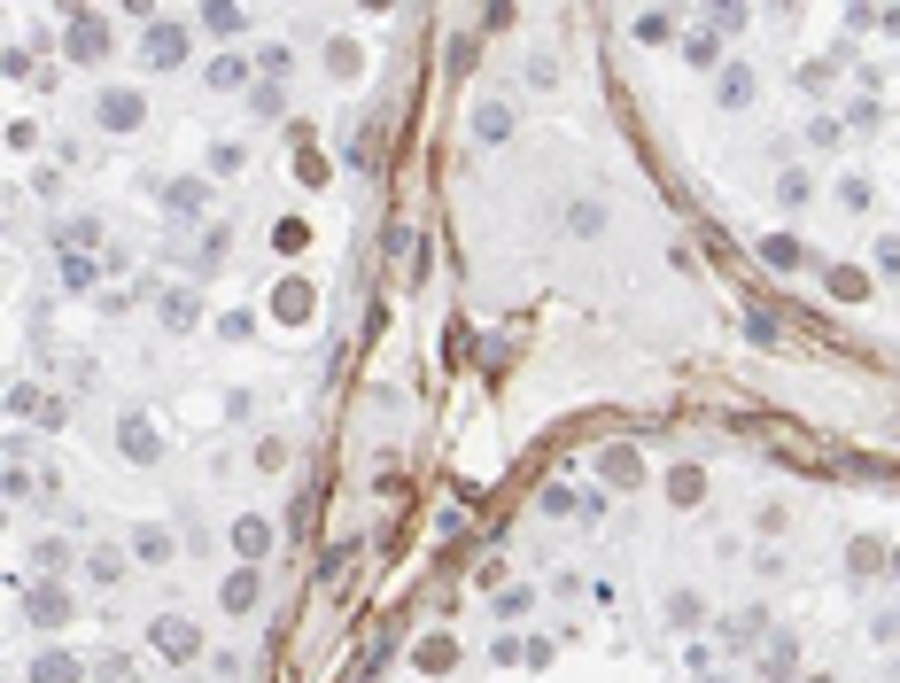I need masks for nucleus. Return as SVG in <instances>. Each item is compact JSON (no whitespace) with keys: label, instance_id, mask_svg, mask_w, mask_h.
<instances>
[{"label":"nucleus","instance_id":"f257e3e1","mask_svg":"<svg viewBox=\"0 0 900 683\" xmlns=\"http://www.w3.org/2000/svg\"><path fill=\"white\" fill-rule=\"evenodd\" d=\"M109 47H117V39H109V16H102V9H70V16H62V55H70V62L94 70V62H109Z\"/></svg>","mask_w":900,"mask_h":683},{"label":"nucleus","instance_id":"f03ea898","mask_svg":"<svg viewBox=\"0 0 900 683\" xmlns=\"http://www.w3.org/2000/svg\"><path fill=\"white\" fill-rule=\"evenodd\" d=\"M187 47H195V32H187V24L148 16V32H140V70H178V62H187Z\"/></svg>","mask_w":900,"mask_h":683},{"label":"nucleus","instance_id":"7ed1b4c3","mask_svg":"<svg viewBox=\"0 0 900 683\" xmlns=\"http://www.w3.org/2000/svg\"><path fill=\"white\" fill-rule=\"evenodd\" d=\"M16 614H24L32 629H62V622L78 614V590H70V582H32V590L16 598Z\"/></svg>","mask_w":900,"mask_h":683},{"label":"nucleus","instance_id":"20e7f679","mask_svg":"<svg viewBox=\"0 0 900 683\" xmlns=\"http://www.w3.org/2000/svg\"><path fill=\"white\" fill-rule=\"evenodd\" d=\"M148 645H155L171 668L203 660V629H195V622H178V614H155V622H148Z\"/></svg>","mask_w":900,"mask_h":683},{"label":"nucleus","instance_id":"39448f33","mask_svg":"<svg viewBox=\"0 0 900 683\" xmlns=\"http://www.w3.org/2000/svg\"><path fill=\"white\" fill-rule=\"evenodd\" d=\"M140 117H148L140 85H102V102H94V125L102 132H140Z\"/></svg>","mask_w":900,"mask_h":683},{"label":"nucleus","instance_id":"423d86ee","mask_svg":"<svg viewBox=\"0 0 900 683\" xmlns=\"http://www.w3.org/2000/svg\"><path fill=\"white\" fill-rule=\"evenodd\" d=\"M117 451H125L132 466H155V459H163V436H155L148 412H117Z\"/></svg>","mask_w":900,"mask_h":683},{"label":"nucleus","instance_id":"0eeeda50","mask_svg":"<svg viewBox=\"0 0 900 683\" xmlns=\"http://www.w3.org/2000/svg\"><path fill=\"white\" fill-rule=\"evenodd\" d=\"M598 482H605V489H637V482H645V451H637V443H605V451H598Z\"/></svg>","mask_w":900,"mask_h":683},{"label":"nucleus","instance_id":"6e6552de","mask_svg":"<svg viewBox=\"0 0 900 683\" xmlns=\"http://www.w3.org/2000/svg\"><path fill=\"white\" fill-rule=\"evenodd\" d=\"M163 210H171L178 225L210 218V180H171V187H163Z\"/></svg>","mask_w":900,"mask_h":683},{"label":"nucleus","instance_id":"1a4fd4ad","mask_svg":"<svg viewBox=\"0 0 900 683\" xmlns=\"http://www.w3.org/2000/svg\"><path fill=\"white\" fill-rule=\"evenodd\" d=\"M233 552H241V567H256L264 552H273V521H264V512H241V521H233Z\"/></svg>","mask_w":900,"mask_h":683},{"label":"nucleus","instance_id":"9d476101","mask_svg":"<svg viewBox=\"0 0 900 683\" xmlns=\"http://www.w3.org/2000/svg\"><path fill=\"white\" fill-rule=\"evenodd\" d=\"M753 668H761L769 683H799V645H792V637H769V645L753 652Z\"/></svg>","mask_w":900,"mask_h":683},{"label":"nucleus","instance_id":"9b49d317","mask_svg":"<svg viewBox=\"0 0 900 683\" xmlns=\"http://www.w3.org/2000/svg\"><path fill=\"white\" fill-rule=\"evenodd\" d=\"M32 683H85V660L62 652V645H47V652H32Z\"/></svg>","mask_w":900,"mask_h":683},{"label":"nucleus","instance_id":"f8f14e48","mask_svg":"<svg viewBox=\"0 0 900 683\" xmlns=\"http://www.w3.org/2000/svg\"><path fill=\"white\" fill-rule=\"evenodd\" d=\"M155 311H163V326H171V334H195V326H203V296H195V288H163V303H155Z\"/></svg>","mask_w":900,"mask_h":683},{"label":"nucleus","instance_id":"ddd939ff","mask_svg":"<svg viewBox=\"0 0 900 683\" xmlns=\"http://www.w3.org/2000/svg\"><path fill=\"white\" fill-rule=\"evenodd\" d=\"M319 311V296H311V280H280L273 288V319H288V326H303Z\"/></svg>","mask_w":900,"mask_h":683},{"label":"nucleus","instance_id":"4468645a","mask_svg":"<svg viewBox=\"0 0 900 683\" xmlns=\"http://www.w3.org/2000/svg\"><path fill=\"white\" fill-rule=\"evenodd\" d=\"M256 590H264V575H256V567H233L226 590H218V606H226V614H256Z\"/></svg>","mask_w":900,"mask_h":683},{"label":"nucleus","instance_id":"2eb2a0df","mask_svg":"<svg viewBox=\"0 0 900 683\" xmlns=\"http://www.w3.org/2000/svg\"><path fill=\"white\" fill-rule=\"evenodd\" d=\"M753 94H761V78H753V62H730V70H723V94H714V102H723V109H746Z\"/></svg>","mask_w":900,"mask_h":683},{"label":"nucleus","instance_id":"dca6fc26","mask_svg":"<svg viewBox=\"0 0 900 683\" xmlns=\"http://www.w3.org/2000/svg\"><path fill=\"white\" fill-rule=\"evenodd\" d=\"M412 660H419L427 675H442L450 660H459V637H450V629H435V637H419V652H412Z\"/></svg>","mask_w":900,"mask_h":683},{"label":"nucleus","instance_id":"f3484780","mask_svg":"<svg viewBox=\"0 0 900 683\" xmlns=\"http://www.w3.org/2000/svg\"><path fill=\"white\" fill-rule=\"evenodd\" d=\"M125 559H140V567H163V559H171V536H163V529H132Z\"/></svg>","mask_w":900,"mask_h":683},{"label":"nucleus","instance_id":"a211bd4d","mask_svg":"<svg viewBox=\"0 0 900 683\" xmlns=\"http://www.w3.org/2000/svg\"><path fill=\"white\" fill-rule=\"evenodd\" d=\"M203 32H210V39H241V32H249V16H241V9H226V0H210V9H203Z\"/></svg>","mask_w":900,"mask_h":683},{"label":"nucleus","instance_id":"6ab92c4d","mask_svg":"<svg viewBox=\"0 0 900 683\" xmlns=\"http://www.w3.org/2000/svg\"><path fill=\"white\" fill-rule=\"evenodd\" d=\"M761 256H769L776 273H799V265H807V248H799L792 233H769V241H761Z\"/></svg>","mask_w":900,"mask_h":683},{"label":"nucleus","instance_id":"aec40b11","mask_svg":"<svg viewBox=\"0 0 900 683\" xmlns=\"http://www.w3.org/2000/svg\"><path fill=\"white\" fill-rule=\"evenodd\" d=\"M241 78H249V62H241V55H218V62L203 70V85H210V94H233Z\"/></svg>","mask_w":900,"mask_h":683},{"label":"nucleus","instance_id":"412c9836","mask_svg":"<svg viewBox=\"0 0 900 683\" xmlns=\"http://www.w3.org/2000/svg\"><path fill=\"white\" fill-rule=\"evenodd\" d=\"M505 132H512V109L505 102H482L474 109V140H505Z\"/></svg>","mask_w":900,"mask_h":683},{"label":"nucleus","instance_id":"4be33fe9","mask_svg":"<svg viewBox=\"0 0 900 683\" xmlns=\"http://www.w3.org/2000/svg\"><path fill=\"white\" fill-rule=\"evenodd\" d=\"M823 280H831V296H839V303H862V296H869V273H854V265H831Z\"/></svg>","mask_w":900,"mask_h":683},{"label":"nucleus","instance_id":"5701e85b","mask_svg":"<svg viewBox=\"0 0 900 683\" xmlns=\"http://www.w3.org/2000/svg\"><path fill=\"white\" fill-rule=\"evenodd\" d=\"M94 280H102V265H94V256H62V288H70V296H85Z\"/></svg>","mask_w":900,"mask_h":683},{"label":"nucleus","instance_id":"b1692460","mask_svg":"<svg viewBox=\"0 0 900 683\" xmlns=\"http://www.w3.org/2000/svg\"><path fill=\"white\" fill-rule=\"evenodd\" d=\"M668 497H676V505H699V497H706V474H699V466H676V474H668Z\"/></svg>","mask_w":900,"mask_h":683},{"label":"nucleus","instance_id":"393cba45","mask_svg":"<svg viewBox=\"0 0 900 683\" xmlns=\"http://www.w3.org/2000/svg\"><path fill=\"white\" fill-rule=\"evenodd\" d=\"M846 567H854V575H877V567H885V544H877V536H854V544H846Z\"/></svg>","mask_w":900,"mask_h":683},{"label":"nucleus","instance_id":"a878e982","mask_svg":"<svg viewBox=\"0 0 900 683\" xmlns=\"http://www.w3.org/2000/svg\"><path fill=\"white\" fill-rule=\"evenodd\" d=\"M683 55H691V70H714V62H723V39H714V32H691Z\"/></svg>","mask_w":900,"mask_h":683},{"label":"nucleus","instance_id":"bb28decb","mask_svg":"<svg viewBox=\"0 0 900 683\" xmlns=\"http://www.w3.org/2000/svg\"><path fill=\"white\" fill-rule=\"evenodd\" d=\"M637 39H645V47L676 39V16H668V9H645V16H637Z\"/></svg>","mask_w":900,"mask_h":683},{"label":"nucleus","instance_id":"cd10ccee","mask_svg":"<svg viewBox=\"0 0 900 683\" xmlns=\"http://www.w3.org/2000/svg\"><path fill=\"white\" fill-rule=\"evenodd\" d=\"M85 675H102V683H132V660H125V652H102V660H85Z\"/></svg>","mask_w":900,"mask_h":683},{"label":"nucleus","instance_id":"c85d7f7f","mask_svg":"<svg viewBox=\"0 0 900 683\" xmlns=\"http://www.w3.org/2000/svg\"><path fill=\"white\" fill-rule=\"evenodd\" d=\"M280 109H288V94H280V85H264V78H256V94H249V117H280Z\"/></svg>","mask_w":900,"mask_h":683},{"label":"nucleus","instance_id":"c756f323","mask_svg":"<svg viewBox=\"0 0 900 683\" xmlns=\"http://www.w3.org/2000/svg\"><path fill=\"white\" fill-rule=\"evenodd\" d=\"M567 225H575L582 241H590V233H605V202H575V210H567Z\"/></svg>","mask_w":900,"mask_h":683},{"label":"nucleus","instance_id":"7c9ffc66","mask_svg":"<svg viewBox=\"0 0 900 683\" xmlns=\"http://www.w3.org/2000/svg\"><path fill=\"white\" fill-rule=\"evenodd\" d=\"M241 163H249V155H241V140H218V148H210V171H218V180H233Z\"/></svg>","mask_w":900,"mask_h":683},{"label":"nucleus","instance_id":"2f4dec72","mask_svg":"<svg viewBox=\"0 0 900 683\" xmlns=\"http://www.w3.org/2000/svg\"><path fill=\"white\" fill-rule=\"evenodd\" d=\"M85 575H94V582H102V590H109V582H117V575H125V552H94V559H85Z\"/></svg>","mask_w":900,"mask_h":683},{"label":"nucleus","instance_id":"473e14b6","mask_svg":"<svg viewBox=\"0 0 900 683\" xmlns=\"http://www.w3.org/2000/svg\"><path fill=\"white\" fill-rule=\"evenodd\" d=\"M746 334H753V342H784V319H776V311H746Z\"/></svg>","mask_w":900,"mask_h":683},{"label":"nucleus","instance_id":"72a5a7b5","mask_svg":"<svg viewBox=\"0 0 900 683\" xmlns=\"http://www.w3.org/2000/svg\"><path fill=\"white\" fill-rule=\"evenodd\" d=\"M528 606H535V590H520V582H512V590H497V614H505V622H512V614H528Z\"/></svg>","mask_w":900,"mask_h":683},{"label":"nucleus","instance_id":"f704fd0d","mask_svg":"<svg viewBox=\"0 0 900 683\" xmlns=\"http://www.w3.org/2000/svg\"><path fill=\"white\" fill-rule=\"evenodd\" d=\"M877 273H885V280H900V233H885V241H877Z\"/></svg>","mask_w":900,"mask_h":683},{"label":"nucleus","instance_id":"c9c22d12","mask_svg":"<svg viewBox=\"0 0 900 683\" xmlns=\"http://www.w3.org/2000/svg\"><path fill=\"white\" fill-rule=\"evenodd\" d=\"M32 419H39V427H47V436H55V427H62V419H70V404H62V396H39V412H32Z\"/></svg>","mask_w":900,"mask_h":683},{"label":"nucleus","instance_id":"e433bc0d","mask_svg":"<svg viewBox=\"0 0 900 683\" xmlns=\"http://www.w3.org/2000/svg\"><path fill=\"white\" fill-rule=\"evenodd\" d=\"M9 412H16V419H32V412H39V389H32V381H16V389H9Z\"/></svg>","mask_w":900,"mask_h":683},{"label":"nucleus","instance_id":"4c0bfd02","mask_svg":"<svg viewBox=\"0 0 900 683\" xmlns=\"http://www.w3.org/2000/svg\"><path fill=\"white\" fill-rule=\"evenodd\" d=\"M32 559H39V567H62V559H70V544H62V536H39V544H32Z\"/></svg>","mask_w":900,"mask_h":683},{"label":"nucleus","instance_id":"58836bf2","mask_svg":"<svg viewBox=\"0 0 900 683\" xmlns=\"http://www.w3.org/2000/svg\"><path fill=\"white\" fill-rule=\"evenodd\" d=\"M776 195H784V202L799 210V202H807V171H784V180H776Z\"/></svg>","mask_w":900,"mask_h":683},{"label":"nucleus","instance_id":"ea45409f","mask_svg":"<svg viewBox=\"0 0 900 683\" xmlns=\"http://www.w3.org/2000/svg\"><path fill=\"white\" fill-rule=\"evenodd\" d=\"M544 512H575V482H552L544 489Z\"/></svg>","mask_w":900,"mask_h":683},{"label":"nucleus","instance_id":"a19ab883","mask_svg":"<svg viewBox=\"0 0 900 683\" xmlns=\"http://www.w3.org/2000/svg\"><path fill=\"white\" fill-rule=\"evenodd\" d=\"M799 683H839V675H799Z\"/></svg>","mask_w":900,"mask_h":683}]
</instances>
